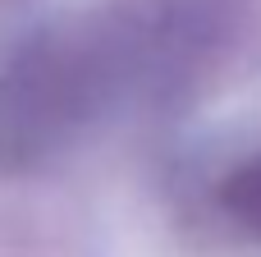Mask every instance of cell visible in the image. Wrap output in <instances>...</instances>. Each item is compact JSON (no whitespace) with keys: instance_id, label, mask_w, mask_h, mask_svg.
I'll list each match as a JSON object with an SVG mask.
<instances>
[{"instance_id":"1","label":"cell","mask_w":261,"mask_h":257,"mask_svg":"<svg viewBox=\"0 0 261 257\" xmlns=\"http://www.w3.org/2000/svg\"><path fill=\"white\" fill-rule=\"evenodd\" d=\"M220 202H225V212H229L243 230L261 235V156H252L248 166H239V170L225 179Z\"/></svg>"}]
</instances>
